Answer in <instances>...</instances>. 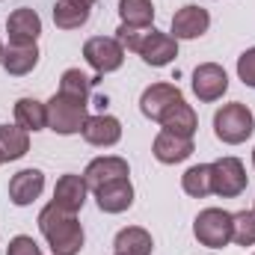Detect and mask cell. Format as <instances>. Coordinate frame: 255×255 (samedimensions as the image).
<instances>
[{
  "mask_svg": "<svg viewBox=\"0 0 255 255\" xmlns=\"http://www.w3.org/2000/svg\"><path fill=\"white\" fill-rule=\"evenodd\" d=\"M95 199H98V208L104 214H122L133 205V184H130V178L110 181L101 190H95Z\"/></svg>",
  "mask_w": 255,
  "mask_h": 255,
  "instance_id": "cell-17",
  "label": "cell"
},
{
  "mask_svg": "<svg viewBox=\"0 0 255 255\" xmlns=\"http://www.w3.org/2000/svg\"><path fill=\"white\" fill-rule=\"evenodd\" d=\"M133 54H139L145 65L163 68V65H169L178 57V39H172L169 33H157L154 27H148V30H142L139 45H136Z\"/></svg>",
  "mask_w": 255,
  "mask_h": 255,
  "instance_id": "cell-6",
  "label": "cell"
},
{
  "mask_svg": "<svg viewBox=\"0 0 255 255\" xmlns=\"http://www.w3.org/2000/svg\"><path fill=\"white\" fill-rule=\"evenodd\" d=\"M193 235L208 250L229 247L232 244V214L223 208H205L193 223Z\"/></svg>",
  "mask_w": 255,
  "mask_h": 255,
  "instance_id": "cell-4",
  "label": "cell"
},
{
  "mask_svg": "<svg viewBox=\"0 0 255 255\" xmlns=\"http://www.w3.org/2000/svg\"><path fill=\"white\" fill-rule=\"evenodd\" d=\"M181 187L187 196L193 199H205L211 193V163H199V166H190L184 175H181Z\"/></svg>",
  "mask_w": 255,
  "mask_h": 255,
  "instance_id": "cell-26",
  "label": "cell"
},
{
  "mask_svg": "<svg viewBox=\"0 0 255 255\" xmlns=\"http://www.w3.org/2000/svg\"><path fill=\"white\" fill-rule=\"evenodd\" d=\"M39 229L54 255H77L83 250V229L77 217L57 208L54 202L39 211Z\"/></svg>",
  "mask_w": 255,
  "mask_h": 255,
  "instance_id": "cell-1",
  "label": "cell"
},
{
  "mask_svg": "<svg viewBox=\"0 0 255 255\" xmlns=\"http://www.w3.org/2000/svg\"><path fill=\"white\" fill-rule=\"evenodd\" d=\"M232 241L238 247H255V211L232 214Z\"/></svg>",
  "mask_w": 255,
  "mask_h": 255,
  "instance_id": "cell-27",
  "label": "cell"
},
{
  "mask_svg": "<svg viewBox=\"0 0 255 255\" xmlns=\"http://www.w3.org/2000/svg\"><path fill=\"white\" fill-rule=\"evenodd\" d=\"M6 33H9V42H12V45H30V42H36L39 33H42V18H39V12H36V9H27V6L15 9V12L6 18Z\"/></svg>",
  "mask_w": 255,
  "mask_h": 255,
  "instance_id": "cell-11",
  "label": "cell"
},
{
  "mask_svg": "<svg viewBox=\"0 0 255 255\" xmlns=\"http://www.w3.org/2000/svg\"><path fill=\"white\" fill-rule=\"evenodd\" d=\"M119 15H122V24L145 30L154 21V6L151 0H119Z\"/></svg>",
  "mask_w": 255,
  "mask_h": 255,
  "instance_id": "cell-24",
  "label": "cell"
},
{
  "mask_svg": "<svg viewBox=\"0 0 255 255\" xmlns=\"http://www.w3.org/2000/svg\"><path fill=\"white\" fill-rule=\"evenodd\" d=\"M247 190V169L238 157H220L211 163V193L235 199Z\"/></svg>",
  "mask_w": 255,
  "mask_h": 255,
  "instance_id": "cell-5",
  "label": "cell"
},
{
  "mask_svg": "<svg viewBox=\"0 0 255 255\" xmlns=\"http://www.w3.org/2000/svg\"><path fill=\"white\" fill-rule=\"evenodd\" d=\"M45 107H48V128L54 133H63V136L80 133L86 119H89V101L68 98L63 92H57Z\"/></svg>",
  "mask_w": 255,
  "mask_h": 255,
  "instance_id": "cell-2",
  "label": "cell"
},
{
  "mask_svg": "<svg viewBox=\"0 0 255 255\" xmlns=\"http://www.w3.org/2000/svg\"><path fill=\"white\" fill-rule=\"evenodd\" d=\"M98 77H86L80 68H65L63 77H60V92L68 98H80V101H89V92H92V83Z\"/></svg>",
  "mask_w": 255,
  "mask_h": 255,
  "instance_id": "cell-25",
  "label": "cell"
},
{
  "mask_svg": "<svg viewBox=\"0 0 255 255\" xmlns=\"http://www.w3.org/2000/svg\"><path fill=\"white\" fill-rule=\"evenodd\" d=\"M255 130V119H253V110L241 101L235 104H223L214 116V133L217 139L229 142V145H238V142H247Z\"/></svg>",
  "mask_w": 255,
  "mask_h": 255,
  "instance_id": "cell-3",
  "label": "cell"
},
{
  "mask_svg": "<svg viewBox=\"0 0 255 255\" xmlns=\"http://www.w3.org/2000/svg\"><path fill=\"white\" fill-rule=\"evenodd\" d=\"M160 125H163V130H172V133H178V136H193L196 128H199V119H196V110L181 98L178 104H172V107L163 113Z\"/></svg>",
  "mask_w": 255,
  "mask_h": 255,
  "instance_id": "cell-20",
  "label": "cell"
},
{
  "mask_svg": "<svg viewBox=\"0 0 255 255\" xmlns=\"http://www.w3.org/2000/svg\"><path fill=\"white\" fill-rule=\"evenodd\" d=\"M83 57H86V63L92 65L98 74H110V71L122 68V63H125V48L116 39H110V36H92L83 45Z\"/></svg>",
  "mask_w": 255,
  "mask_h": 255,
  "instance_id": "cell-7",
  "label": "cell"
},
{
  "mask_svg": "<svg viewBox=\"0 0 255 255\" xmlns=\"http://www.w3.org/2000/svg\"><path fill=\"white\" fill-rule=\"evenodd\" d=\"M181 98H184V95H181L178 86H172V83H151V86L142 92V98H139V110H142V116H148L151 122H160L163 113H166L172 104H178Z\"/></svg>",
  "mask_w": 255,
  "mask_h": 255,
  "instance_id": "cell-10",
  "label": "cell"
},
{
  "mask_svg": "<svg viewBox=\"0 0 255 255\" xmlns=\"http://www.w3.org/2000/svg\"><path fill=\"white\" fill-rule=\"evenodd\" d=\"M238 77L244 80V86L255 89V48L244 51V54L238 57Z\"/></svg>",
  "mask_w": 255,
  "mask_h": 255,
  "instance_id": "cell-28",
  "label": "cell"
},
{
  "mask_svg": "<svg viewBox=\"0 0 255 255\" xmlns=\"http://www.w3.org/2000/svg\"><path fill=\"white\" fill-rule=\"evenodd\" d=\"M15 125L24 128L27 133L45 130L48 128V107L36 98H18L15 101Z\"/></svg>",
  "mask_w": 255,
  "mask_h": 255,
  "instance_id": "cell-21",
  "label": "cell"
},
{
  "mask_svg": "<svg viewBox=\"0 0 255 255\" xmlns=\"http://www.w3.org/2000/svg\"><path fill=\"white\" fill-rule=\"evenodd\" d=\"M128 175H130V169H128V160H125V157L107 154V157H95V160L86 166L83 181H86V187H89V190L95 193V190H101L104 184L119 181V178H128Z\"/></svg>",
  "mask_w": 255,
  "mask_h": 255,
  "instance_id": "cell-9",
  "label": "cell"
},
{
  "mask_svg": "<svg viewBox=\"0 0 255 255\" xmlns=\"http://www.w3.org/2000/svg\"><path fill=\"white\" fill-rule=\"evenodd\" d=\"M6 255H42V250H39V244H36L33 238L18 235V238H12V241H9Z\"/></svg>",
  "mask_w": 255,
  "mask_h": 255,
  "instance_id": "cell-29",
  "label": "cell"
},
{
  "mask_svg": "<svg viewBox=\"0 0 255 255\" xmlns=\"http://www.w3.org/2000/svg\"><path fill=\"white\" fill-rule=\"evenodd\" d=\"M211 27V15L202 6H184L172 15V39H199L202 33H208Z\"/></svg>",
  "mask_w": 255,
  "mask_h": 255,
  "instance_id": "cell-13",
  "label": "cell"
},
{
  "mask_svg": "<svg viewBox=\"0 0 255 255\" xmlns=\"http://www.w3.org/2000/svg\"><path fill=\"white\" fill-rule=\"evenodd\" d=\"M113 250H116V255H151L154 241H151V235H148L145 229L128 226V229H122V232L116 235Z\"/></svg>",
  "mask_w": 255,
  "mask_h": 255,
  "instance_id": "cell-19",
  "label": "cell"
},
{
  "mask_svg": "<svg viewBox=\"0 0 255 255\" xmlns=\"http://www.w3.org/2000/svg\"><path fill=\"white\" fill-rule=\"evenodd\" d=\"M80 133H83V139H86L89 145L107 148V145H116V142L122 139V125H119L116 116L98 113V116H89V119H86V125H83Z\"/></svg>",
  "mask_w": 255,
  "mask_h": 255,
  "instance_id": "cell-14",
  "label": "cell"
},
{
  "mask_svg": "<svg viewBox=\"0 0 255 255\" xmlns=\"http://www.w3.org/2000/svg\"><path fill=\"white\" fill-rule=\"evenodd\" d=\"M0 63H3V45H0Z\"/></svg>",
  "mask_w": 255,
  "mask_h": 255,
  "instance_id": "cell-31",
  "label": "cell"
},
{
  "mask_svg": "<svg viewBox=\"0 0 255 255\" xmlns=\"http://www.w3.org/2000/svg\"><path fill=\"white\" fill-rule=\"evenodd\" d=\"M80 3H86V6H92V3H95V0H80Z\"/></svg>",
  "mask_w": 255,
  "mask_h": 255,
  "instance_id": "cell-30",
  "label": "cell"
},
{
  "mask_svg": "<svg viewBox=\"0 0 255 255\" xmlns=\"http://www.w3.org/2000/svg\"><path fill=\"white\" fill-rule=\"evenodd\" d=\"M89 21V6L80 0H60L54 6V24L60 30H77Z\"/></svg>",
  "mask_w": 255,
  "mask_h": 255,
  "instance_id": "cell-23",
  "label": "cell"
},
{
  "mask_svg": "<svg viewBox=\"0 0 255 255\" xmlns=\"http://www.w3.org/2000/svg\"><path fill=\"white\" fill-rule=\"evenodd\" d=\"M86 193H89V187H86L83 175L68 172V175H63L57 181V187H54V205L68 211V214H77L83 208V202H86Z\"/></svg>",
  "mask_w": 255,
  "mask_h": 255,
  "instance_id": "cell-15",
  "label": "cell"
},
{
  "mask_svg": "<svg viewBox=\"0 0 255 255\" xmlns=\"http://www.w3.org/2000/svg\"><path fill=\"white\" fill-rule=\"evenodd\" d=\"M30 151V133L18 125H0V154L3 160H18Z\"/></svg>",
  "mask_w": 255,
  "mask_h": 255,
  "instance_id": "cell-22",
  "label": "cell"
},
{
  "mask_svg": "<svg viewBox=\"0 0 255 255\" xmlns=\"http://www.w3.org/2000/svg\"><path fill=\"white\" fill-rule=\"evenodd\" d=\"M3 68H6V74H12V77H24V74H30L36 65H39V48H36V42H30V45H12L9 42V48L3 51Z\"/></svg>",
  "mask_w": 255,
  "mask_h": 255,
  "instance_id": "cell-18",
  "label": "cell"
},
{
  "mask_svg": "<svg viewBox=\"0 0 255 255\" xmlns=\"http://www.w3.org/2000/svg\"><path fill=\"white\" fill-rule=\"evenodd\" d=\"M0 163H3V154H0Z\"/></svg>",
  "mask_w": 255,
  "mask_h": 255,
  "instance_id": "cell-33",
  "label": "cell"
},
{
  "mask_svg": "<svg viewBox=\"0 0 255 255\" xmlns=\"http://www.w3.org/2000/svg\"><path fill=\"white\" fill-rule=\"evenodd\" d=\"M193 151V136H178L172 130H160L154 136V157L160 163H181L187 160Z\"/></svg>",
  "mask_w": 255,
  "mask_h": 255,
  "instance_id": "cell-16",
  "label": "cell"
},
{
  "mask_svg": "<svg viewBox=\"0 0 255 255\" xmlns=\"http://www.w3.org/2000/svg\"><path fill=\"white\" fill-rule=\"evenodd\" d=\"M253 163H255V151H253Z\"/></svg>",
  "mask_w": 255,
  "mask_h": 255,
  "instance_id": "cell-32",
  "label": "cell"
},
{
  "mask_svg": "<svg viewBox=\"0 0 255 255\" xmlns=\"http://www.w3.org/2000/svg\"><path fill=\"white\" fill-rule=\"evenodd\" d=\"M42 190H45V175H42V169H21V172H15L12 181H9V199H12V205H18V208L33 205V202L42 196Z\"/></svg>",
  "mask_w": 255,
  "mask_h": 255,
  "instance_id": "cell-12",
  "label": "cell"
},
{
  "mask_svg": "<svg viewBox=\"0 0 255 255\" xmlns=\"http://www.w3.org/2000/svg\"><path fill=\"white\" fill-rule=\"evenodd\" d=\"M229 89V74L217 63H202L193 71V92L199 101H217Z\"/></svg>",
  "mask_w": 255,
  "mask_h": 255,
  "instance_id": "cell-8",
  "label": "cell"
}]
</instances>
